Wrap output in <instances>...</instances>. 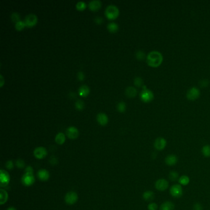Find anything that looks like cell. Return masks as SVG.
Segmentation results:
<instances>
[{
	"instance_id": "obj_1",
	"label": "cell",
	"mask_w": 210,
	"mask_h": 210,
	"mask_svg": "<svg viewBox=\"0 0 210 210\" xmlns=\"http://www.w3.org/2000/svg\"><path fill=\"white\" fill-rule=\"evenodd\" d=\"M146 61L149 66L153 67V68H157L162 65L163 57L162 54L160 52L153 51L147 54Z\"/></svg>"
},
{
	"instance_id": "obj_2",
	"label": "cell",
	"mask_w": 210,
	"mask_h": 210,
	"mask_svg": "<svg viewBox=\"0 0 210 210\" xmlns=\"http://www.w3.org/2000/svg\"><path fill=\"white\" fill-rule=\"evenodd\" d=\"M105 14L107 18L109 20L115 19L118 18L120 14L119 7L113 4L108 5L105 10Z\"/></svg>"
},
{
	"instance_id": "obj_3",
	"label": "cell",
	"mask_w": 210,
	"mask_h": 210,
	"mask_svg": "<svg viewBox=\"0 0 210 210\" xmlns=\"http://www.w3.org/2000/svg\"><path fill=\"white\" fill-rule=\"evenodd\" d=\"M140 100L143 102L149 103L152 101L154 99V94L152 91L147 89L145 85L142 87V90L140 93Z\"/></svg>"
},
{
	"instance_id": "obj_4",
	"label": "cell",
	"mask_w": 210,
	"mask_h": 210,
	"mask_svg": "<svg viewBox=\"0 0 210 210\" xmlns=\"http://www.w3.org/2000/svg\"><path fill=\"white\" fill-rule=\"evenodd\" d=\"M78 194L76 192L73 191H70L68 193H67V194L65 196V203L69 205H74L78 201Z\"/></svg>"
},
{
	"instance_id": "obj_5",
	"label": "cell",
	"mask_w": 210,
	"mask_h": 210,
	"mask_svg": "<svg viewBox=\"0 0 210 210\" xmlns=\"http://www.w3.org/2000/svg\"><path fill=\"white\" fill-rule=\"evenodd\" d=\"M24 22L27 27H32L36 26L38 22V18L35 14H29L25 18Z\"/></svg>"
},
{
	"instance_id": "obj_6",
	"label": "cell",
	"mask_w": 210,
	"mask_h": 210,
	"mask_svg": "<svg viewBox=\"0 0 210 210\" xmlns=\"http://www.w3.org/2000/svg\"><path fill=\"white\" fill-rule=\"evenodd\" d=\"M170 192L172 197L174 198H180L183 194L182 186L180 184H174L171 187Z\"/></svg>"
},
{
	"instance_id": "obj_7",
	"label": "cell",
	"mask_w": 210,
	"mask_h": 210,
	"mask_svg": "<svg viewBox=\"0 0 210 210\" xmlns=\"http://www.w3.org/2000/svg\"><path fill=\"white\" fill-rule=\"evenodd\" d=\"M200 95V90L196 87H192L190 88L186 94V96L188 100H195L197 99Z\"/></svg>"
},
{
	"instance_id": "obj_8",
	"label": "cell",
	"mask_w": 210,
	"mask_h": 210,
	"mask_svg": "<svg viewBox=\"0 0 210 210\" xmlns=\"http://www.w3.org/2000/svg\"><path fill=\"white\" fill-rule=\"evenodd\" d=\"M35 180L33 174L25 173L22 178V182L25 186H31L34 184Z\"/></svg>"
},
{
	"instance_id": "obj_9",
	"label": "cell",
	"mask_w": 210,
	"mask_h": 210,
	"mask_svg": "<svg viewBox=\"0 0 210 210\" xmlns=\"http://www.w3.org/2000/svg\"><path fill=\"white\" fill-rule=\"evenodd\" d=\"M33 155L37 159H43L47 156L48 151L43 147H38L33 151Z\"/></svg>"
},
{
	"instance_id": "obj_10",
	"label": "cell",
	"mask_w": 210,
	"mask_h": 210,
	"mask_svg": "<svg viewBox=\"0 0 210 210\" xmlns=\"http://www.w3.org/2000/svg\"><path fill=\"white\" fill-rule=\"evenodd\" d=\"M155 187L158 191H165L168 188L169 182L165 179H159L156 181Z\"/></svg>"
},
{
	"instance_id": "obj_11",
	"label": "cell",
	"mask_w": 210,
	"mask_h": 210,
	"mask_svg": "<svg viewBox=\"0 0 210 210\" xmlns=\"http://www.w3.org/2000/svg\"><path fill=\"white\" fill-rule=\"evenodd\" d=\"M167 142L166 140L162 138V137H159L157 138L154 142V146L155 149L157 150H163L166 146Z\"/></svg>"
},
{
	"instance_id": "obj_12",
	"label": "cell",
	"mask_w": 210,
	"mask_h": 210,
	"mask_svg": "<svg viewBox=\"0 0 210 210\" xmlns=\"http://www.w3.org/2000/svg\"><path fill=\"white\" fill-rule=\"evenodd\" d=\"M67 136L70 139H77L79 136V131L75 127H70L67 129Z\"/></svg>"
},
{
	"instance_id": "obj_13",
	"label": "cell",
	"mask_w": 210,
	"mask_h": 210,
	"mask_svg": "<svg viewBox=\"0 0 210 210\" xmlns=\"http://www.w3.org/2000/svg\"><path fill=\"white\" fill-rule=\"evenodd\" d=\"M0 180H1V187H4L9 184L10 181V176L7 171L3 170H1V174H0Z\"/></svg>"
},
{
	"instance_id": "obj_14",
	"label": "cell",
	"mask_w": 210,
	"mask_h": 210,
	"mask_svg": "<svg viewBox=\"0 0 210 210\" xmlns=\"http://www.w3.org/2000/svg\"><path fill=\"white\" fill-rule=\"evenodd\" d=\"M96 119H97L98 123L102 126L106 125L108 122V116L105 113H102V112L99 113L97 115Z\"/></svg>"
},
{
	"instance_id": "obj_15",
	"label": "cell",
	"mask_w": 210,
	"mask_h": 210,
	"mask_svg": "<svg viewBox=\"0 0 210 210\" xmlns=\"http://www.w3.org/2000/svg\"><path fill=\"white\" fill-rule=\"evenodd\" d=\"M89 10L92 11H98L102 6V3L99 0H92L88 4Z\"/></svg>"
},
{
	"instance_id": "obj_16",
	"label": "cell",
	"mask_w": 210,
	"mask_h": 210,
	"mask_svg": "<svg viewBox=\"0 0 210 210\" xmlns=\"http://www.w3.org/2000/svg\"><path fill=\"white\" fill-rule=\"evenodd\" d=\"M178 157H176V155H173V154H171V155H167V157L165 158V163L168 165V166H174L178 162Z\"/></svg>"
},
{
	"instance_id": "obj_17",
	"label": "cell",
	"mask_w": 210,
	"mask_h": 210,
	"mask_svg": "<svg viewBox=\"0 0 210 210\" xmlns=\"http://www.w3.org/2000/svg\"><path fill=\"white\" fill-rule=\"evenodd\" d=\"M37 175L39 179L41 181H47L50 177L49 172L45 169H41L39 170Z\"/></svg>"
},
{
	"instance_id": "obj_18",
	"label": "cell",
	"mask_w": 210,
	"mask_h": 210,
	"mask_svg": "<svg viewBox=\"0 0 210 210\" xmlns=\"http://www.w3.org/2000/svg\"><path fill=\"white\" fill-rule=\"evenodd\" d=\"M138 94L137 89L133 86L127 87L125 89V94L128 97L132 98L135 97Z\"/></svg>"
},
{
	"instance_id": "obj_19",
	"label": "cell",
	"mask_w": 210,
	"mask_h": 210,
	"mask_svg": "<svg viewBox=\"0 0 210 210\" xmlns=\"http://www.w3.org/2000/svg\"><path fill=\"white\" fill-rule=\"evenodd\" d=\"M90 89L86 85H82L78 89V94L81 97H86L89 94Z\"/></svg>"
},
{
	"instance_id": "obj_20",
	"label": "cell",
	"mask_w": 210,
	"mask_h": 210,
	"mask_svg": "<svg viewBox=\"0 0 210 210\" xmlns=\"http://www.w3.org/2000/svg\"><path fill=\"white\" fill-rule=\"evenodd\" d=\"M174 204L173 202L167 201L161 205L160 207V210H174Z\"/></svg>"
},
{
	"instance_id": "obj_21",
	"label": "cell",
	"mask_w": 210,
	"mask_h": 210,
	"mask_svg": "<svg viewBox=\"0 0 210 210\" xmlns=\"http://www.w3.org/2000/svg\"><path fill=\"white\" fill-rule=\"evenodd\" d=\"M65 136L63 132H59L55 137V141L59 145H62L65 142Z\"/></svg>"
},
{
	"instance_id": "obj_22",
	"label": "cell",
	"mask_w": 210,
	"mask_h": 210,
	"mask_svg": "<svg viewBox=\"0 0 210 210\" xmlns=\"http://www.w3.org/2000/svg\"><path fill=\"white\" fill-rule=\"evenodd\" d=\"M142 197H143V198L146 201H152L154 199L155 195H154V193L152 191L147 190V191H146L144 192L143 195H142Z\"/></svg>"
},
{
	"instance_id": "obj_23",
	"label": "cell",
	"mask_w": 210,
	"mask_h": 210,
	"mask_svg": "<svg viewBox=\"0 0 210 210\" xmlns=\"http://www.w3.org/2000/svg\"><path fill=\"white\" fill-rule=\"evenodd\" d=\"M8 198V194L7 192L4 189L0 190V204L3 205L5 203Z\"/></svg>"
},
{
	"instance_id": "obj_24",
	"label": "cell",
	"mask_w": 210,
	"mask_h": 210,
	"mask_svg": "<svg viewBox=\"0 0 210 210\" xmlns=\"http://www.w3.org/2000/svg\"><path fill=\"white\" fill-rule=\"evenodd\" d=\"M107 28L109 31H110L112 33H115V32L118 31L119 27L118 24L113 22H110V23H108Z\"/></svg>"
},
{
	"instance_id": "obj_25",
	"label": "cell",
	"mask_w": 210,
	"mask_h": 210,
	"mask_svg": "<svg viewBox=\"0 0 210 210\" xmlns=\"http://www.w3.org/2000/svg\"><path fill=\"white\" fill-rule=\"evenodd\" d=\"M179 182L180 185L187 186L190 182V178L186 175H182L179 178Z\"/></svg>"
},
{
	"instance_id": "obj_26",
	"label": "cell",
	"mask_w": 210,
	"mask_h": 210,
	"mask_svg": "<svg viewBox=\"0 0 210 210\" xmlns=\"http://www.w3.org/2000/svg\"><path fill=\"white\" fill-rule=\"evenodd\" d=\"M201 152L204 157H210V146L206 145L204 146L201 149Z\"/></svg>"
},
{
	"instance_id": "obj_27",
	"label": "cell",
	"mask_w": 210,
	"mask_h": 210,
	"mask_svg": "<svg viewBox=\"0 0 210 210\" xmlns=\"http://www.w3.org/2000/svg\"><path fill=\"white\" fill-rule=\"evenodd\" d=\"M26 27V23H25L24 21L22 20H20L18 22H16L15 24V28L18 31L22 30Z\"/></svg>"
},
{
	"instance_id": "obj_28",
	"label": "cell",
	"mask_w": 210,
	"mask_h": 210,
	"mask_svg": "<svg viewBox=\"0 0 210 210\" xmlns=\"http://www.w3.org/2000/svg\"><path fill=\"white\" fill-rule=\"evenodd\" d=\"M116 108L119 112L123 113L126 110V108H127V105H126V104L124 102L122 101V102H120L117 104Z\"/></svg>"
},
{
	"instance_id": "obj_29",
	"label": "cell",
	"mask_w": 210,
	"mask_h": 210,
	"mask_svg": "<svg viewBox=\"0 0 210 210\" xmlns=\"http://www.w3.org/2000/svg\"><path fill=\"white\" fill-rule=\"evenodd\" d=\"M86 4L85 2H84L83 1H78L77 4H76V8L77 9V10L78 11H83L86 9Z\"/></svg>"
},
{
	"instance_id": "obj_30",
	"label": "cell",
	"mask_w": 210,
	"mask_h": 210,
	"mask_svg": "<svg viewBox=\"0 0 210 210\" xmlns=\"http://www.w3.org/2000/svg\"><path fill=\"white\" fill-rule=\"evenodd\" d=\"M169 179L171 181H176L179 179V174L176 171H171L169 174Z\"/></svg>"
},
{
	"instance_id": "obj_31",
	"label": "cell",
	"mask_w": 210,
	"mask_h": 210,
	"mask_svg": "<svg viewBox=\"0 0 210 210\" xmlns=\"http://www.w3.org/2000/svg\"><path fill=\"white\" fill-rule=\"evenodd\" d=\"M75 106L78 110H81L84 108V107H85V103L81 100H78L75 103Z\"/></svg>"
},
{
	"instance_id": "obj_32",
	"label": "cell",
	"mask_w": 210,
	"mask_h": 210,
	"mask_svg": "<svg viewBox=\"0 0 210 210\" xmlns=\"http://www.w3.org/2000/svg\"><path fill=\"white\" fill-rule=\"evenodd\" d=\"M134 83L136 86L138 87H140L144 84V81L140 77H136L134 80Z\"/></svg>"
},
{
	"instance_id": "obj_33",
	"label": "cell",
	"mask_w": 210,
	"mask_h": 210,
	"mask_svg": "<svg viewBox=\"0 0 210 210\" xmlns=\"http://www.w3.org/2000/svg\"><path fill=\"white\" fill-rule=\"evenodd\" d=\"M136 57L138 59V60L139 61H142L145 59V58L147 57L146 56V54L142 51H137L136 54Z\"/></svg>"
},
{
	"instance_id": "obj_34",
	"label": "cell",
	"mask_w": 210,
	"mask_h": 210,
	"mask_svg": "<svg viewBox=\"0 0 210 210\" xmlns=\"http://www.w3.org/2000/svg\"><path fill=\"white\" fill-rule=\"evenodd\" d=\"M11 18L12 19V20L14 22H18L19 21H20V15L18 12H13L12 14H11Z\"/></svg>"
},
{
	"instance_id": "obj_35",
	"label": "cell",
	"mask_w": 210,
	"mask_h": 210,
	"mask_svg": "<svg viewBox=\"0 0 210 210\" xmlns=\"http://www.w3.org/2000/svg\"><path fill=\"white\" fill-rule=\"evenodd\" d=\"M15 165H16L17 167L19 168H20V169L23 168L25 167V162L22 159H18V160L16 161Z\"/></svg>"
},
{
	"instance_id": "obj_36",
	"label": "cell",
	"mask_w": 210,
	"mask_h": 210,
	"mask_svg": "<svg viewBox=\"0 0 210 210\" xmlns=\"http://www.w3.org/2000/svg\"><path fill=\"white\" fill-rule=\"evenodd\" d=\"M147 208L149 210H157L158 205L155 203H150V204H149Z\"/></svg>"
},
{
	"instance_id": "obj_37",
	"label": "cell",
	"mask_w": 210,
	"mask_h": 210,
	"mask_svg": "<svg viewBox=\"0 0 210 210\" xmlns=\"http://www.w3.org/2000/svg\"><path fill=\"white\" fill-rule=\"evenodd\" d=\"M6 167L7 170H10L13 169V168H14L13 162L12 160L7 161L6 163Z\"/></svg>"
},
{
	"instance_id": "obj_38",
	"label": "cell",
	"mask_w": 210,
	"mask_h": 210,
	"mask_svg": "<svg viewBox=\"0 0 210 210\" xmlns=\"http://www.w3.org/2000/svg\"><path fill=\"white\" fill-rule=\"evenodd\" d=\"M85 73H84L83 72H79L77 73V78L78 80L80 81H83L85 80Z\"/></svg>"
},
{
	"instance_id": "obj_39",
	"label": "cell",
	"mask_w": 210,
	"mask_h": 210,
	"mask_svg": "<svg viewBox=\"0 0 210 210\" xmlns=\"http://www.w3.org/2000/svg\"><path fill=\"white\" fill-rule=\"evenodd\" d=\"M49 162L50 163H51V165H55L57 163V159L56 158V157H51V158H50V160H49Z\"/></svg>"
},
{
	"instance_id": "obj_40",
	"label": "cell",
	"mask_w": 210,
	"mask_h": 210,
	"mask_svg": "<svg viewBox=\"0 0 210 210\" xmlns=\"http://www.w3.org/2000/svg\"><path fill=\"white\" fill-rule=\"evenodd\" d=\"M94 22L100 25V24H101L102 23L103 19H102V18H101V17H96V18L94 19Z\"/></svg>"
},
{
	"instance_id": "obj_41",
	"label": "cell",
	"mask_w": 210,
	"mask_h": 210,
	"mask_svg": "<svg viewBox=\"0 0 210 210\" xmlns=\"http://www.w3.org/2000/svg\"><path fill=\"white\" fill-rule=\"evenodd\" d=\"M25 171H26V173L33 174V168L31 166H27L26 168V170H25Z\"/></svg>"
},
{
	"instance_id": "obj_42",
	"label": "cell",
	"mask_w": 210,
	"mask_h": 210,
	"mask_svg": "<svg viewBox=\"0 0 210 210\" xmlns=\"http://www.w3.org/2000/svg\"><path fill=\"white\" fill-rule=\"evenodd\" d=\"M194 210H203L202 206H201L200 203H196L195 205H194Z\"/></svg>"
},
{
	"instance_id": "obj_43",
	"label": "cell",
	"mask_w": 210,
	"mask_h": 210,
	"mask_svg": "<svg viewBox=\"0 0 210 210\" xmlns=\"http://www.w3.org/2000/svg\"><path fill=\"white\" fill-rule=\"evenodd\" d=\"M5 80L4 79V77H3V75H0V87H3V85H4Z\"/></svg>"
},
{
	"instance_id": "obj_44",
	"label": "cell",
	"mask_w": 210,
	"mask_h": 210,
	"mask_svg": "<svg viewBox=\"0 0 210 210\" xmlns=\"http://www.w3.org/2000/svg\"><path fill=\"white\" fill-rule=\"evenodd\" d=\"M200 85L202 87H205L208 85V82L207 80H203L201 81V84H200Z\"/></svg>"
},
{
	"instance_id": "obj_45",
	"label": "cell",
	"mask_w": 210,
	"mask_h": 210,
	"mask_svg": "<svg viewBox=\"0 0 210 210\" xmlns=\"http://www.w3.org/2000/svg\"><path fill=\"white\" fill-rule=\"evenodd\" d=\"M7 210H17V209L14 207H10L7 209Z\"/></svg>"
}]
</instances>
